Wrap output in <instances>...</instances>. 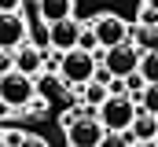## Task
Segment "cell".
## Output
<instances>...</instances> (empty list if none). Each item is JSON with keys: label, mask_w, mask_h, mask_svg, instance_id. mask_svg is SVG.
I'll list each match as a JSON object with an SVG mask.
<instances>
[{"label": "cell", "mask_w": 158, "mask_h": 147, "mask_svg": "<svg viewBox=\"0 0 158 147\" xmlns=\"http://www.w3.org/2000/svg\"><path fill=\"white\" fill-rule=\"evenodd\" d=\"M155 136H158V118H151V114H136L132 118V129L125 132V140H136V144H155Z\"/></svg>", "instance_id": "obj_11"}, {"label": "cell", "mask_w": 158, "mask_h": 147, "mask_svg": "<svg viewBox=\"0 0 158 147\" xmlns=\"http://www.w3.org/2000/svg\"><path fill=\"white\" fill-rule=\"evenodd\" d=\"M140 77L147 85H158V48H147L140 55Z\"/></svg>", "instance_id": "obj_13"}, {"label": "cell", "mask_w": 158, "mask_h": 147, "mask_svg": "<svg viewBox=\"0 0 158 147\" xmlns=\"http://www.w3.org/2000/svg\"><path fill=\"white\" fill-rule=\"evenodd\" d=\"M22 140H26L22 129H4V132H0V144H7V147H19Z\"/></svg>", "instance_id": "obj_15"}, {"label": "cell", "mask_w": 158, "mask_h": 147, "mask_svg": "<svg viewBox=\"0 0 158 147\" xmlns=\"http://www.w3.org/2000/svg\"><path fill=\"white\" fill-rule=\"evenodd\" d=\"M19 147H48V140H44V136H30V132H26V140H22Z\"/></svg>", "instance_id": "obj_18"}, {"label": "cell", "mask_w": 158, "mask_h": 147, "mask_svg": "<svg viewBox=\"0 0 158 147\" xmlns=\"http://www.w3.org/2000/svg\"><path fill=\"white\" fill-rule=\"evenodd\" d=\"M155 147H158V136H155Z\"/></svg>", "instance_id": "obj_20"}, {"label": "cell", "mask_w": 158, "mask_h": 147, "mask_svg": "<svg viewBox=\"0 0 158 147\" xmlns=\"http://www.w3.org/2000/svg\"><path fill=\"white\" fill-rule=\"evenodd\" d=\"M140 48L136 44H118V48H107V52H96V59H99V66L110 74V77H118V81H125L129 74H136L140 70Z\"/></svg>", "instance_id": "obj_2"}, {"label": "cell", "mask_w": 158, "mask_h": 147, "mask_svg": "<svg viewBox=\"0 0 158 147\" xmlns=\"http://www.w3.org/2000/svg\"><path fill=\"white\" fill-rule=\"evenodd\" d=\"M22 7V0H0V15H15Z\"/></svg>", "instance_id": "obj_17"}, {"label": "cell", "mask_w": 158, "mask_h": 147, "mask_svg": "<svg viewBox=\"0 0 158 147\" xmlns=\"http://www.w3.org/2000/svg\"><path fill=\"white\" fill-rule=\"evenodd\" d=\"M88 26H92V33H96V40H99V48H103V52H107V48H118V44L129 40V26H125V19H121V15L103 11V15H96Z\"/></svg>", "instance_id": "obj_5"}, {"label": "cell", "mask_w": 158, "mask_h": 147, "mask_svg": "<svg viewBox=\"0 0 158 147\" xmlns=\"http://www.w3.org/2000/svg\"><path fill=\"white\" fill-rule=\"evenodd\" d=\"M0 147H7V144H0Z\"/></svg>", "instance_id": "obj_21"}, {"label": "cell", "mask_w": 158, "mask_h": 147, "mask_svg": "<svg viewBox=\"0 0 158 147\" xmlns=\"http://www.w3.org/2000/svg\"><path fill=\"white\" fill-rule=\"evenodd\" d=\"M99 147H129V140H125V136H107Z\"/></svg>", "instance_id": "obj_19"}, {"label": "cell", "mask_w": 158, "mask_h": 147, "mask_svg": "<svg viewBox=\"0 0 158 147\" xmlns=\"http://www.w3.org/2000/svg\"><path fill=\"white\" fill-rule=\"evenodd\" d=\"M19 44H26V22H22V15L19 11L15 15H0V48L11 52Z\"/></svg>", "instance_id": "obj_8"}, {"label": "cell", "mask_w": 158, "mask_h": 147, "mask_svg": "<svg viewBox=\"0 0 158 147\" xmlns=\"http://www.w3.org/2000/svg\"><path fill=\"white\" fill-rule=\"evenodd\" d=\"M96 66H99V59H96L92 52L74 48V52H63V59H59V77H63L66 85L81 88V85H88V81H92Z\"/></svg>", "instance_id": "obj_4"}, {"label": "cell", "mask_w": 158, "mask_h": 147, "mask_svg": "<svg viewBox=\"0 0 158 147\" xmlns=\"http://www.w3.org/2000/svg\"><path fill=\"white\" fill-rule=\"evenodd\" d=\"M81 26L77 19H63V22H55V26H48V44L63 55V52H74L77 48V40H81Z\"/></svg>", "instance_id": "obj_7"}, {"label": "cell", "mask_w": 158, "mask_h": 147, "mask_svg": "<svg viewBox=\"0 0 158 147\" xmlns=\"http://www.w3.org/2000/svg\"><path fill=\"white\" fill-rule=\"evenodd\" d=\"M136 26L140 30H158V0H140L136 4Z\"/></svg>", "instance_id": "obj_12"}, {"label": "cell", "mask_w": 158, "mask_h": 147, "mask_svg": "<svg viewBox=\"0 0 158 147\" xmlns=\"http://www.w3.org/2000/svg\"><path fill=\"white\" fill-rule=\"evenodd\" d=\"M37 11L44 26H55L63 19H74V0H37Z\"/></svg>", "instance_id": "obj_10"}, {"label": "cell", "mask_w": 158, "mask_h": 147, "mask_svg": "<svg viewBox=\"0 0 158 147\" xmlns=\"http://www.w3.org/2000/svg\"><path fill=\"white\" fill-rule=\"evenodd\" d=\"M7 70H15V55L0 48V74H7Z\"/></svg>", "instance_id": "obj_16"}, {"label": "cell", "mask_w": 158, "mask_h": 147, "mask_svg": "<svg viewBox=\"0 0 158 147\" xmlns=\"http://www.w3.org/2000/svg\"><path fill=\"white\" fill-rule=\"evenodd\" d=\"M37 96V88H33V77H26V74L19 70H7L0 74V103L7 110H22L30 107V99Z\"/></svg>", "instance_id": "obj_3"}, {"label": "cell", "mask_w": 158, "mask_h": 147, "mask_svg": "<svg viewBox=\"0 0 158 147\" xmlns=\"http://www.w3.org/2000/svg\"><path fill=\"white\" fill-rule=\"evenodd\" d=\"M140 114V103L132 99V96H110L103 107L96 110V118H99V125L107 129V136H125L129 129H132V118Z\"/></svg>", "instance_id": "obj_1"}, {"label": "cell", "mask_w": 158, "mask_h": 147, "mask_svg": "<svg viewBox=\"0 0 158 147\" xmlns=\"http://www.w3.org/2000/svg\"><path fill=\"white\" fill-rule=\"evenodd\" d=\"M103 140H107V129L99 125L96 114H85V118H77V121L66 129V144L70 147H99Z\"/></svg>", "instance_id": "obj_6"}, {"label": "cell", "mask_w": 158, "mask_h": 147, "mask_svg": "<svg viewBox=\"0 0 158 147\" xmlns=\"http://www.w3.org/2000/svg\"><path fill=\"white\" fill-rule=\"evenodd\" d=\"M15 70L26 74V77H37L44 70V52H40L37 44H19L15 48Z\"/></svg>", "instance_id": "obj_9"}, {"label": "cell", "mask_w": 158, "mask_h": 147, "mask_svg": "<svg viewBox=\"0 0 158 147\" xmlns=\"http://www.w3.org/2000/svg\"><path fill=\"white\" fill-rule=\"evenodd\" d=\"M136 103H140V110H143V114L158 118V85H147V88L140 92V99H136Z\"/></svg>", "instance_id": "obj_14"}]
</instances>
